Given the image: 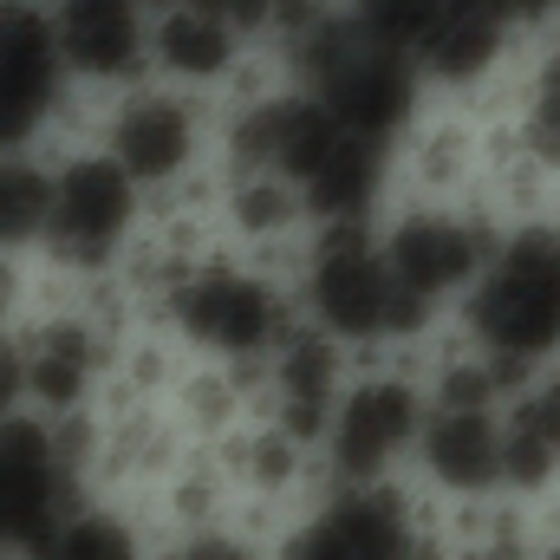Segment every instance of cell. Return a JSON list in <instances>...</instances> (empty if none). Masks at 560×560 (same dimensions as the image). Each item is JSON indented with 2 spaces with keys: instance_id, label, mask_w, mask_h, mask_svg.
Listing matches in <instances>:
<instances>
[{
  "instance_id": "6da1fadb",
  "label": "cell",
  "mask_w": 560,
  "mask_h": 560,
  "mask_svg": "<svg viewBox=\"0 0 560 560\" xmlns=\"http://www.w3.org/2000/svg\"><path fill=\"white\" fill-rule=\"evenodd\" d=\"M306 313L319 332H332L339 346H378V339H411L430 319V300L411 287H398L365 215L346 222H319V235L306 242Z\"/></svg>"
},
{
  "instance_id": "7a4b0ae2",
  "label": "cell",
  "mask_w": 560,
  "mask_h": 560,
  "mask_svg": "<svg viewBox=\"0 0 560 560\" xmlns=\"http://www.w3.org/2000/svg\"><path fill=\"white\" fill-rule=\"evenodd\" d=\"M463 326H469L476 352H502L522 365L548 359L560 346V229L535 222V229L495 242L482 275L469 280Z\"/></svg>"
},
{
  "instance_id": "3957f363",
  "label": "cell",
  "mask_w": 560,
  "mask_h": 560,
  "mask_svg": "<svg viewBox=\"0 0 560 560\" xmlns=\"http://www.w3.org/2000/svg\"><path fill=\"white\" fill-rule=\"evenodd\" d=\"M131 229H138V183L105 150H85V156H72V163L52 170L39 242L66 268H105L125 248Z\"/></svg>"
},
{
  "instance_id": "277c9868",
  "label": "cell",
  "mask_w": 560,
  "mask_h": 560,
  "mask_svg": "<svg viewBox=\"0 0 560 560\" xmlns=\"http://www.w3.org/2000/svg\"><path fill=\"white\" fill-rule=\"evenodd\" d=\"M176 319L189 332V346L215 352V359H255L275 352V339L293 326L275 287L248 268H189L176 280Z\"/></svg>"
},
{
  "instance_id": "5b68a950",
  "label": "cell",
  "mask_w": 560,
  "mask_h": 560,
  "mask_svg": "<svg viewBox=\"0 0 560 560\" xmlns=\"http://www.w3.org/2000/svg\"><path fill=\"white\" fill-rule=\"evenodd\" d=\"M66 98L46 0H0V150H26Z\"/></svg>"
},
{
  "instance_id": "8992f818",
  "label": "cell",
  "mask_w": 560,
  "mask_h": 560,
  "mask_svg": "<svg viewBox=\"0 0 560 560\" xmlns=\"http://www.w3.org/2000/svg\"><path fill=\"white\" fill-rule=\"evenodd\" d=\"M423 405L411 392V378L398 372H378V378H352L339 398H332V418H326V456L346 482H372L385 476L411 443H418Z\"/></svg>"
},
{
  "instance_id": "52a82bcc",
  "label": "cell",
  "mask_w": 560,
  "mask_h": 560,
  "mask_svg": "<svg viewBox=\"0 0 560 560\" xmlns=\"http://www.w3.org/2000/svg\"><path fill=\"white\" fill-rule=\"evenodd\" d=\"M202 150V112L189 105V92H163V85H138L112 105L105 118V156L138 183V189H163L176 176H189Z\"/></svg>"
},
{
  "instance_id": "ba28073f",
  "label": "cell",
  "mask_w": 560,
  "mask_h": 560,
  "mask_svg": "<svg viewBox=\"0 0 560 560\" xmlns=\"http://www.w3.org/2000/svg\"><path fill=\"white\" fill-rule=\"evenodd\" d=\"M385 268L398 287H411L418 300H450L463 293L469 280L482 275V261L495 255V235L476 222V215H456V209H411L392 222L385 235Z\"/></svg>"
},
{
  "instance_id": "9c48e42d",
  "label": "cell",
  "mask_w": 560,
  "mask_h": 560,
  "mask_svg": "<svg viewBox=\"0 0 560 560\" xmlns=\"http://www.w3.org/2000/svg\"><path fill=\"white\" fill-rule=\"evenodd\" d=\"M332 138H339V118H332L306 85H300V92H261V98H248V105L235 112V125H229V156H235V170H268V176L300 183Z\"/></svg>"
},
{
  "instance_id": "30bf717a",
  "label": "cell",
  "mask_w": 560,
  "mask_h": 560,
  "mask_svg": "<svg viewBox=\"0 0 560 560\" xmlns=\"http://www.w3.org/2000/svg\"><path fill=\"white\" fill-rule=\"evenodd\" d=\"M52 39L66 59V79L85 85H125L143 79V33H150V0H52Z\"/></svg>"
},
{
  "instance_id": "8fae6325",
  "label": "cell",
  "mask_w": 560,
  "mask_h": 560,
  "mask_svg": "<svg viewBox=\"0 0 560 560\" xmlns=\"http://www.w3.org/2000/svg\"><path fill=\"white\" fill-rule=\"evenodd\" d=\"M66 463L39 418L0 411V548H39L59 522Z\"/></svg>"
},
{
  "instance_id": "7c38bea8",
  "label": "cell",
  "mask_w": 560,
  "mask_h": 560,
  "mask_svg": "<svg viewBox=\"0 0 560 560\" xmlns=\"http://www.w3.org/2000/svg\"><path fill=\"white\" fill-rule=\"evenodd\" d=\"M411 509L392 489H352L287 541V560H411Z\"/></svg>"
},
{
  "instance_id": "4fadbf2b",
  "label": "cell",
  "mask_w": 560,
  "mask_h": 560,
  "mask_svg": "<svg viewBox=\"0 0 560 560\" xmlns=\"http://www.w3.org/2000/svg\"><path fill=\"white\" fill-rule=\"evenodd\" d=\"M143 59L176 92L222 85L242 66V33L229 20H215L209 7H196V0H156L150 7V33H143Z\"/></svg>"
},
{
  "instance_id": "5bb4252c",
  "label": "cell",
  "mask_w": 560,
  "mask_h": 560,
  "mask_svg": "<svg viewBox=\"0 0 560 560\" xmlns=\"http://www.w3.org/2000/svg\"><path fill=\"white\" fill-rule=\"evenodd\" d=\"M509 52V13H489V7H443L423 39L411 46V66L418 79L443 85V92H469L482 85Z\"/></svg>"
},
{
  "instance_id": "9a60e30c",
  "label": "cell",
  "mask_w": 560,
  "mask_h": 560,
  "mask_svg": "<svg viewBox=\"0 0 560 560\" xmlns=\"http://www.w3.org/2000/svg\"><path fill=\"white\" fill-rule=\"evenodd\" d=\"M418 456L423 469L450 489V495H489L502 482V418L495 411H430L418 423Z\"/></svg>"
},
{
  "instance_id": "2e32d148",
  "label": "cell",
  "mask_w": 560,
  "mask_h": 560,
  "mask_svg": "<svg viewBox=\"0 0 560 560\" xmlns=\"http://www.w3.org/2000/svg\"><path fill=\"white\" fill-rule=\"evenodd\" d=\"M378 170H385V163H378V143L339 131L293 189H300V202H306L313 222H346V215H365V209L378 202V183H385Z\"/></svg>"
},
{
  "instance_id": "e0dca14e",
  "label": "cell",
  "mask_w": 560,
  "mask_h": 560,
  "mask_svg": "<svg viewBox=\"0 0 560 560\" xmlns=\"http://www.w3.org/2000/svg\"><path fill=\"white\" fill-rule=\"evenodd\" d=\"M560 476V372L515 392V411L502 423V482L548 489Z\"/></svg>"
},
{
  "instance_id": "ac0fdd59",
  "label": "cell",
  "mask_w": 560,
  "mask_h": 560,
  "mask_svg": "<svg viewBox=\"0 0 560 560\" xmlns=\"http://www.w3.org/2000/svg\"><path fill=\"white\" fill-rule=\"evenodd\" d=\"M92 332L85 326H39V339L26 346V392L46 398V405H79V392L92 385Z\"/></svg>"
},
{
  "instance_id": "d6986e66",
  "label": "cell",
  "mask_w": 560,
  "mask_h": 560,
  "mask_svg": "<svg viewBox=\"0 0 560 560\" xmlns=\"http://www.w3.org/2000/svg\"><path fill=\"white\" fill-rule=\"evenodd\" d=\"M229 222L248 235V242H287L300 235L306 222V202L287 176H268V170H242L229 183Z\"/></svg>"
},
{
  "instance_id": "ffe728a7",
  "label": "cell",
  "mask_w": 560,
  "mask_h": 560,
  "mask_svg": "<svg viewBox=\"0 0 560 560\" xmlns=\"http://www.w3.org/2000/svg\"><path fill=\"white\" fill-rule=\"evenodd\" d=\"M46 196H52V170H39L20 150H0V255L39 242L46 229Z\"/></svg>"
},
{
  "instance_id": "44dd1931",
  "label": "cell",
  "mask_w": 560,
  "mask_h": 560,
  "mask_svg": "<svg viewBox=\"0 0 560 560\" xmlns=\"http://www.w3.org/2000/svg\"><path fill=\"white\" fill-rule=\"evenodd\" d=\"M515 150L535 170H560V46H548L541 66L528 72L522 112H515Z\"/></svg>"
},
{
  "instance_id": "7402d4cb",
  "label": "cell",
  "mask_w": 560,
  "mask_h": 560,
  "mask_svg": "<svg viewBox=\"0 0 560 560\" xmlns=\"http://www.w3.org/2000/svg\"><path fill=\"white\" fill-rule=\"evenodd\" d=\"M33 555L39 560H138V541L112 515H72V522H52V535Z\"/></svg>"
},
{
  "instance_id": "603a6c76",
  "label": "cell",
  "mask_w": 560,
  "mask_h": 560,
  "mask_svg": "<svg viewBox=\"0 0 560 560\" xmlns=\"http://www.w3.org/2000/svg\"><path fill=\"white\" fill-rule=\"evenodd\" d=\"M443 7H450V0H346V13L359 20V33L378 39V46H398V52L418 46L423 26H430Z\"/></svg>"
},
{
  "instance_id": "cb8c5ba5",
  "label": "cell",
  "mask_w": 560,
  "mask_h": 560,
  "mask_svg": "<svg viewBox=\"0 0 560 560\" xmlns=\"http://www.w3.org/2000/svg\"><path fill=\"white\" fill-rule=\"evenodd\" d=\"M176 560H255V555H248L235 535H196V541H189Z\"/></svg>"
},
{
  "instance_id": "d4e9b609",
  "label": "cell",
  "mask_w": 560,
  "mask_h": 560,
  "mask_svg": "<svg viewBox=\"0 0 560 560\" xmlns=\"http://www.w3.org/2000/svg\"><path fill=\"white\" fill-rule=\"evenodd\" d=\"M463 560H522V548H515L509 535H502V541L489 535V541H469V548H463Z\"/></svg>"
},
{
  "instance_id": "484cf974",
  "label": "cell",
  "mask_w": 560,
  "mask_h": 560,
  "mask_svg": "<svg viewBox=\"0 0 560 560\" xmlns=\"http://www.w3.org/2000/svg\"><path fill=\"white\" fill-rule=\"evenodd\" d=\"M509 13H560V0H509Z\"/></svg>"
},
{
  "instance_id": "4316f807",
  "label": "cell",
  "mask_w": 560,
  "mask_h": 560,
  "mask_svg": "<svg viewBox=\"0 0 560 560\" xmlns=\"http://www.w3.org/2000/svg\"><path fill=\"white\" fill-rule=\"evenodd\" d=\"M450 7H489V13H509V0H450Z\"/></svg>"
},
{
  "instance_id": "83f0119b",
  "label": "cell",
  "mask_w": 560,
  "mask_h": 560,
  "mask_svg": "<svg viewBox=\"0 0 560 560\" xmlns=\"http://www.w3.org/2000/svg\"><path fill=\"white\" fill-rule=\"evenodd\" d=\"M548 560H560V548H555V555H548Z\"/></svg>"
}]
</instances>
